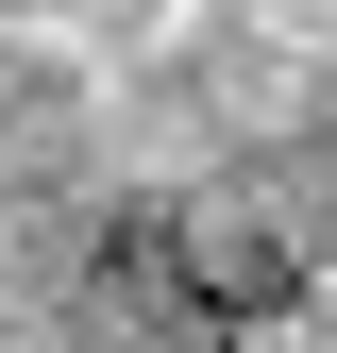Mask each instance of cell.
<instances>
[{"instance_id": "cell-1", "label": "cell", "mask_w": 337, "mask_h": 353, "mask_svg": "<svg viewBox=\"0 0 337 353\" xmlns=\"http://www.w3.org/2000/svg\"><path fill=\"white\" fill-rule=\"evenodd\" d=\"M102 118H118V34L102 17H0V236L118 219Z\"/></svg>"}]
</instances>
